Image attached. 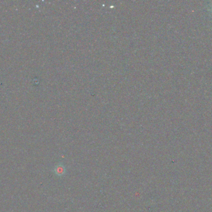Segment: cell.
I'll return each instance as SVG.
<instances>
[{
    "label": "cell",
    "instance_id": "cell-1",
    "mask_svg": "<svg viewBox=\"0 0 212 212\" xmlns=\"http://www.w3.org/2000/svg\"><path fill=\"white\" fill-rule=\"evenodd\" d=\"M54 171L56 175L58 177H61L65 174L66 169L65 166L62 163H59L54 167Z\"/></svg>",
    "mask_w": 212,
    "mask_h": 212
}]
</instances>
